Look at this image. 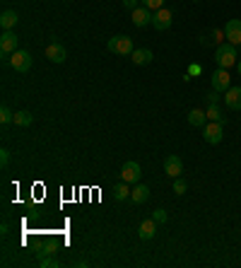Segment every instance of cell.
<instances>
[{
    "label": "cell",
    "instance_id": "1",
    "mask_svg": "<svg viewBox=\"0 0 241 268\" xmlns=\"http://www.w3.org/2000/svg\"><path fill=\"white\" fill-rule=\"evenodd\" d=\"M214 61H217V66L229 70L232 66H236V46L234 44H220L217 49H214Z\"/></svg>",
    "mask_w": 241,
    "mask_h": 268
},
{
    "label": "cell",
    "instance_id": "2",
    "mask_svg": "<svg viewBox=\"0 0 241 268\" xmlns=\"http://www.w3.org/2000/svg\"><path fill=\"white\" fill-rule=\"evenodd\" d=\"M106 49L111 51V54H116V56H130L135 51L133 39H130V37H126V34H118V37L108 39Z\"/></svg>",
    "mask_w": 241,
    "mask_h": 268
},
{
    "label": "cell",
    "instance_id": "3",
    "mask_svg": "<svg viewBox=\"0 0 241 268\" xmlns=\"http://www.w3.org/2000/svg\"><path fill=\"white\" fill-rule=\"evenodd\" d=\"M222 135H224V123H220V121H208L202 126V138H205L208 145L222 143Z\"/></svg>",
    "mask_w": 241,
    "mask_h": 268
},
{
    "label": "cell",
    "instance_id": "4",
    "mask_svg": "<svg viewBox=\"0 0 241 268\" xmlns=\"http://www.w3.org/2000/svg\"><path fill=\"white\" fill-rule=\"evenodd\" d=\"M8 63H10L17 73H29V68H32V54L24 51V49H17V51L8 58Z\"/></svg>",
    "mask_w": 241,
    "mask_h": 268
},
{
    "label": "cell",
    "instance_id": "5",
    "mask_svg": "<svg viewBox=\"0 0 241 268\" xmlns=\"http://www.w3.org/2000/svg\"><path fill=\"white\" fill-rule=\"evenodd\" d=\"M140 176H142V169H140L138 162L128 160L123 167H120V181H126V184H138Z\"/></svg>",
    "mask_w": 241,
    "mask_h": 268
},
{
    "label": "cell",
    "instance_id": "6",
    "mask_svg": "<svg viewBox=\"0 0 241 268\" xmlns=\"http://www.w3.org/2000/svg\"><path fill=\"white\" fill-rule=\"evenodd\" d=\"M210 82H212V90H214V92H227L229 87H232L229 70H224V68H217L212 75H210Z\"/></svg>",
    "mask_w": 241,
    "mask_h": 268
},
{
    "label": "cell",
    "instance_id": "7",
    "mask_svg": "<svg viewBox=\"0 0 241 268\" xmlns=\"http://www.w3.org/2000/svg\"><path fill=\"white\" fill-rule=\"evenodd\" d=\"M17 44H20V39H17V34H14L12 29L2 32V37H0V54L12 56L14 51H17Z\"/></svg>",
    "mask_w": 241,
    "mask_h": 268
},
{
    "label": "cell",
    "instance_id": "8",
    "mask_svg": "<svg viewBox=\"0 0 241 268\" xmlns=\"http://www.w3.org/2000/svg\"><path fill=\"white\" fill-rule=\"evenodd\" d=\"M164 172H166V176H172V179L181 176L184 174V160H181L178 155H169V157L164 160Z\"/></svg>",
    "mask_w": 241,
    "mask_h": 268
},
{
    "label": "cell",
    "instance_id": "9",
    "mask_svg": "<svg viewBox=\"0 0 241 268\" xmlns=\"http://www.w3.org/2000/svg\"><path fill=\"white\" fill-rule=\"evenodd\" d=\"M152 27L160 29V32H164V29L172 27V10H166V8L157 10V13L152 15Z\"/></svg>",
    "mask_w": 241,
    "mask_h": 268
},
{
    "label": "cell",
    "instance_id": "10",
    "mask_svg": "<svg viewBox=\"0 0 241 268\" xmlns=\"http://www.w3.org/2000/svg\"><path fill=\"white\" fill-rule=\"evenodd\" d=\"M224 37H227L229 44L239 46L241 44V20H229L227 27H224Z\"/></svg>",
    "mask_w": 241,
    "mask_h": 268
},
{
    "label": "cell",
    "instance_id": "11",
    "mask_svg": "<svg viewBox=\"0 0 241 268\" xmlns=\"http://www.w3.org/2000/svg\"><path fill=\"white\" fill-rule=\"evenodd\" d=\"M152 10H150V8H145V5H142V8H135L133 13H130V17H133V25L135 27H148L150 22H152Z\"/></svg>",
    "mask_w": 241,
    "mask_h": 268
},
{
    "label": "cell",
    "instance_id": "12",
    "mask_svg": "<svg viewBox=\"0 0 241 268\" xmlns=\"http://www.w3.org/2000/svg\"><path fill=\"white\" fill-rule=\"evenodd\" d=\"M222 39H224V29H210V32H205L200 37V44L202 46H214V49H217L220 44H224Z\"/></svg>",
    "mask_w": 241,
    "mask_h": 268
},
{
    "label": "cell",
    "instance_id": "13",
    "mask_svg": "<svg viewBox=\"0 0 241 268\" xmlns=\"http://www.w3.org/2000/svg\"><path fill=\"white\" fill-rule=\"evenodd\" d=\"M222 99H224V104H227L229 109H234V111H241V87H229Z\"/></svg>",
    "mask_w": 241,
    "mask_h": 268
},
{
    "label": "cell",
    "instance_id": "14",
    "mask_svg": "<svg viewBox=\"0 0 241 268\" xmlns=\"http://www.w3.org/2000/svg\"><path fill=\"white\" fill-rule=\"evenodd\" d=\"M138 234H140V239H154V234H157V222H154V217H150V220H142L140 222V227H138Z\"/></svg>",
    "mask_w": 241,
    "mask_h": 268
},
{
    "label": "cell",
    "instance_id": "15",
    "mask_svg": "<svg viewBox=\"0 0 241 268\" xmlns=\"http://www.w3.org/2000/svg\"><path fill=\"white\" fill-rule=\"evenodd\" d=\"M46 58H48L51 63H63L68 58V51L60 44H51V46H46Z\"/></svg>",
    "mask_w": 241,
    "mask_h": 268
},
{
    "label": "cell",
    "instance_id": "16",
    "mask_svg": "<svg viewBox=\"0 0 241 268\" xmlns=\"http://www.w3.org/2000/svg\"><path fill=\"white\" fill-rule=\"evenodd\" d=\"M152 51L150 49H135L133 54H130V61H133L135 66H148V63H152Z\"/></svg>",
    "mask_w": 241,
    "mask_h": 268
},
{
    "label": "cell",
    "instance_id": "17",
    "mask_svg": "<svg viewBox=\"0 0 241 268\" xmlns=\"http://www.w3.org/2000/svg\"><path fill=\"white\" fill-rule=\"evenodd\" d=\"M150 198V186H145V184H135V188L130 191V201L133 203H145Z\"/></svg>",
    "mask_w": 241,
    "mask_h": 268
},
{
    "label": "cell",
    "instance_id": "18",
    "mask_svg": "<svg viewBox=\"0 0 241 268\" xmlns=\"http://www.w3.org/2000/svg\"><path fill=\"white\" fill-rule=\"evenodd\" d=\"M17 22H20V17H17V13H12V10H5V13L0 15V27H2V32L12 29Z\"/></svg>",
    "mask_w": 241,
    "mask_h": 268
},
{
    "label": "cell",
    "instance_id": "19",
    "mask_svg": "<svg viewBox=\"0 0 241 268\" xmlns=\"http://www.w3.org/2000/svg\"><path fill=\"white\" fill-rule=\"evenodd\" d=\"M188 123L190 126H205L208 123V114L202 109H190L188 111Z\"/></svg>",
    "mask_w": 241,
    "mask_h": 268
},
{
    "label": "cell",
    "instance_id": "20",
    "mask_svg": "<svg viewBox=\"0 0 241 268\" xmlns=\"http://www.w3.org/2000/svg\"><path fill=\"white\" fill-rule=\"evenodd\" d=\"M12 123H14V126H20V128H29V126L34 123V116H32L29 111H17Z\"/></svg>",
    "mask_w": 241,
    "mask_h": 268
},
{
    "label": "cell",
    "instance_id": "21",
    "mask_svg": "<svg viewBox=\"0 0 241 268\" xmlns=\"http://www.w3.org/2000/svg\"><path fill=\"white\" fill-rule=\"evenodd\" d=\"M111 193H114V198H116V201H126V198L130 196V188H128V184H126V181H120V184H116V186H114V191H111Z\"/></svg>",
    "mask_w": 241,
    "mask_h": 268
},
{
    "label": "cell",
    "instance_id": "22",
    "mask_svg": "<svg viewBox=\"0 0 241 268\" xmlns=\"http://www.w3.org/2000/svg\"><path fill=\"white\" fill-rule=\"evenodd\" d=\"M205 114H208V121H220V123H224V116H222V109L217 107V104H210Z\"/></svg>",
    "mask_w": 241,
    "mask_h": 268
},
{
    "label": "cell",
    "instance_id": "23",
    "mask_svg": "<svg viewBox=\"0 0 241 268\" xmlns=\"http://www.w3.org/2000/svg\"><path fill=\"white\" fill-rule=\"evenodd\" d=\"M186 191H188V184L181 179V176H176V179H174V193H176V196H184Z\"/></svg>",
    "mask_w": 241,
    "mask_h": 268
},
{
    "label": "cell",
    "instance_id": "24",
    "mask_svg": "<svg viewBox=\"0 0 241 268\" xmlns=\"http://www.w3.org/2000/svg\"><path fill=\"white\" fill-rule=\"evenodd\" d=\"M145 8H150L152 13H157V10H162L164 8V0H140Z\"/></svg>",
    "mask_w": 241,
    "mask_h": 268
},
{
    "label": "cell",
    "instance_id": "25",
    "mask_svg": "<svg viewBox=\"0 0 241 268\" xmlns=\"http://www.w3.org/2000/svg\"><path fill=\"white\" fill-rule=\"evenodd\" d=\"M0 121L8 126V123H12V121H14V114L8 107H2V109H0Z\"/></svg>",
    "mask_w": 241,
    "mask_h": 268
},
{
    "label": "cell",
    "instance_id": "26",
    "mask_svg": "<svg viewBox=\"0 0 241 268\" xmlns=\"http://www.w3.org/2000/svg\"><path fill=\"white\" fill-rule=\"evenodd\" d=\"M152 217H154V222H157V225H160V222H166V210L157 208V210L152 213Z\"/></svg>",
    "mask_w": 241,
    "mask_h": 268
},
{
    "label": "cell",
    "instance_id": "27",
    "mask_svg": "<svg viewBox=\"0 0 241 268\" xmlns=\"http://www.w3.org/2000/svg\"><path fill=\"white\" fill-rule=\"evenodd\" d=\"M39 266L41 268H56V266H58V261H56V256H54V258H41Z\"/></svg>",
    "mask_w": 241,
    "mask_h": 268
},
{
    "label": "cell",
    "instance_id": "28",
    "mask_svg": "<svg viewBox=\"0 0 241 268\" xmlns=\"http://www.w3.org/2000/svg\"><path fill=\"white\" fill-rule=\"evenodd\" d=\"M0 164H2V167L10 164V152H8V150H0Z\"/></svg>",
    "mask_w": 241,
    "mask_h": 268
},
{
    "label": "cell",
    "instance_id": "29",
    "mask_svg": "<svg viewBox=\"0 0 241 268\" xmlns=\"http://www.w3.org/2000/svg\"><path fill=\"white\" fill-rule=\"evenodd\" d=\"M138 3H140V0H123V8H126V10H130V13H133L135 8H138Z\"/></svg>",
    "mask_w": 241,
    "mask_h": 268
},
{
    "label": "cell",
    "instance_id": "30",
    "mask_svg": "<svg viewBox=\"0 0 241 268\" xmlns=\"http://www.w3.org/2000/svg\"><path fill=\"white\" fill-rule=\"evenodd\" d=\"M54 251H56L54 246H44V249H41V251H39V258H46V256H51V254H54Z\"/></svg>",
    "mask_w": 241,
    "mask_h": 268
},
{
    "label": "cell",
    "instance_id": "31",
    "mask_svg": "<svg viewBox=\"0 0 241 268\" xmlns=\"http://www.w3.org/2000/svg\"><path fill=\"white\" fill-rule=\"evenodd\" d=\"M208 99H210V104H217V102H220L222 97H220V92H214V90H212V92L208 94Z\"/></svg>",
    "mask_w": 241,
    "mask_h": 268
},
{
    "label": "cell",
    "instance_id": "32",
    "mask_svg": "<svg viewBox=\"0 0 241 268\" xmlns=\"http://www.w3.org/2000/svg\"><path fill=\"white\" fill-rule=\"evenodd\" d=\"M200 73V66H190V70H188V75H198Z\"/></svg>",
    "mask_w": 241,
    "mask_h": 268
},
{
    "label": "cell",
    "instance_id": "33",
    "mask_svg": "<svg viewBox=\"0 0 241 268\" xmlns=\"http://www.w3.org/2000/svg\"><path fill=\"white\" fill-rule=\"evenodd\" d=\"M236 68H239V75H241V61H236Z\"/></svg>",
    "mask_w": 241,
    "mask_h": 268
},
{
    "label": "cell",
    "instance_id": "34",
    "mask_svg": "<svg viewBox=\"0 0 241 268\" xmlns=\"http://www.w3.org/2000/svg\"><path fill=\"white\" fill-rule=\"evenodd\" d=\"M193 3H200V0H193Z\"/></svg>",
    "mask_w": 241,
    "mask_h": 268
}]
</instances>
